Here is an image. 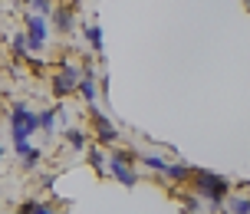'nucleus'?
<instances>
[{
    "label": "nucleus",
    "instance_id": "obj_18",
    "mask_svg": "<svg viewBox=\"0 0 250 214\" xmlns=\"http://www.w3.org/2000/svg\"><path fill=\"white\" fill-rule=\"evenodd\" d=\"M227 211L230 214H250V198H230V204H227Z\"/></svg>",
    "mask_w": 250,
    "mask_h": 214
},
{
    "label": "nucleus",
    "instance_id": "obj_21",
    "mask_svg": "<svg viewBox=\"0 0 250 214\" xmlns=\"http://www.w3.org/2000/svg\"><path fill=\"white\" fill-rule=\"evenodd\" d=\"M0 165H3V145H0Z\"/></svg>",
    "mask_w": 250,
    "mask_h": 214
},
{
    "label": "nucleus",
    "instance_id": "obj_19",
    "mask_svg": "<svg viewBox=\"0 0 250 214\" xmlns=\"http://www.w3.org/2000/svg\"><path fill=\"white\" fill-rule=\"evenodd\" d=\"M37 208H40L37 198H26V201L17 204V211H13V214H37Z\"/></svg>",
    "mask_w": 250,
    "mask_h": 214
},
{
    "label": "nucleus",
    "instance_id": "obj_8",
    "mask_svg": "<svg viewBox=\"0 0 250 214\" xmlns=\"http://www.w3.org/2000/svg\"><path fill=\"white\" fill-rule=\"evenodd\" d=\"M62 135H66V145H69L73 151H79V155H83V151H86L89 145H92V139H89V132H86V128L69 126L66 132H62Z\"/></svg>",
    "mask_w": 250,
    "mask_h": 214
},
{
    "label": "nucleus",
    "instance_id": "obj_6",
    "mask_svg": "<svg viewBox=\"0 0 250 214\" xmlns=\"http://www.w3.org/2000/svg\"><path fill=\"white\" fill-rule=\"evenodd\" d=\"M109 175L119 178L125 188H135V185H138V171H135V165H125V162H119V158H109Z\"/></svg>",
    "mask_w": 250,
    "mask_h": 214
},
{
    "label": "nucleus",
    "instance_id": "obj_15",
    "mask_svg": "<svg viewBox=\"0 0 250 214\" xmlns=\"http://www.w3.org/2000/svg\"><path fill=\"white\" fill-rule=\"evenodd\" d=\"M10 50H13V56H20V60H26V56H30V50H26V33H23V30L10 37Z\"/></svg>",
    "mask_w": 250,
    "mask_h": 214
},
{
    "label": "nucleus",
    "instance_id": "obj_14",
    "mask_svg": "<svg viewBox=\"0 0 250 214\" xmlns=\"http://www.w3.org/2000/svg\"><path fill=\"white\" fill-rule=\"evenodd\" d=\"M138 162L145 168H151V171H158V175H165V168H168V158H162V155H142L138 151Z\"/></svg>",
    "mask_w": 250,
    "mask_h": 214
},
{
    "label": "nucleus",
    "instance_id": "obj_4",
    "mask_svg": "<svg viewBox=\"0 0 250 214\" xmlns=\"http://www.w3.org/2000/svg\"><path fill=\"white\" fill-rule=\"evenodd\" d=\"M79 76H83V66H73V63H62L53 76V96L62 99V96H73L76 89H79Z\"/></svg>",
    "mask_w": 250,
    "mask_h": 214
},
{
    "label": "nucleus",
    "instance_id": "obj_9",
    "mask_svg": "<svg viewBox=\"0 0 250 214\" xmlns=\"http://www.w3.org/2000/svg\"><path fill=\"white\" fill-rule=\"evenodd\" d=\"M191 171H194V168H191V165L188 162H168V168H165V178H168V181H175V185H185L188 178H191Z\"/></svg>",
    "mask_w": 250,
    "mask_h": 214
},
{
    "label": "nucleus",
    "instance_id": "obj_17",
    "mask_svg": "<svg viewBox=\"0 0 250 214\" xmlns=\"http://www.w3.org/2000/svg\"><path fill=\"white\" fill-rule=\"evenodd\" d=\"M23 3H26V7H30L33 13H43V17H50L53 7H56L53 0H23Z\"/></svg>",
    "mask_w": 250,
    "mask_h": 214
},
{
    "label": "nucleus",
    "instance_id": "obj_7",
    "mask_svg": "<svg viewBox=\"0 0 250 214\" xmlns=\"http://www.w3.org/2000/svg\"><path fill=\"white\" fill-rule=\"evenodd\" d=\"M50 20L56 23V33H73V26H76V13L73 7H66V3H56L50 13Z\"/></svg>",
    "mask_w": 250,
    "mask_h": 214
},
{
    "label": "nucleus",
    "instance_id": "obj_20",
    "mask_svg": "<svg viewBox=\"0 0 250 214\" xmlns=\"http://www.w3.org/2000/svg\"><path fill=\"white\" fill-rule=\"evenodd\" d=\"M37 214H56V208H53L50 201H40V208H37Z\"/></svg>",
    "mask_w": 250,
    "mask_h": 214
},
{
    "label": "nucleus",
    "instance_id": "obj_11",
    "mask_svg": "<svg viewBox=\"0 0 250 214\" xmlns=\"http://www.w3.org/2000/svg\"><path fill=\"white\" fill-rule=\"evenodd\" d=\"M86 162H89V168H96V175H109V168H105V155H102V145H89L86 149Z\"/></svg>",
    "mask_w": 250,
    "mask_h": 214
},
{
    "label": "nucleus",
    "instance_id": "obj_12",
    "mask_svg": "<svg viewBox=\"0 0 250 214\" xmlns=\"http://www.w3.org/2000/svg\"><path fill=\"white\" fill-rule=\"evenodd\" d=\"M79 30H83V40H86L89 46L96 53H102V26L99 23H83Z\"/></svg>",
    "mask_w": 250,
    "mask_h": 214
},
{
    "label": "nucleus",
    "instance_id": "obj_10",
    "mask_svg": "<svg viewBox=\"0 0 250 214\" xmlns=\"http://www.w3.org/2000/svg\"><path fill=\"white\" fill-rule=\"evenodd\" d=\"M40 132L43 135H56V115H60V106H53V109H40Z\"/></svg>",
    "mask_w": 250,
    "mask_h": 214
},
{
    "label": "nucleus",
    "instance_id": "obj_2",
    "mask_svg": "<svg viewBox=\"0 0 250 214\" xmlns=\"http://www.w3.org/2000/svg\"><path fill=\"white\" fill-rule=\"evenodd\" d=\"M7 119H10V142L13 145H17V142H30V135L40 132V115H37V109H30L26 102H13Z\"/></svg>",
    "mask_w": 250,
    "mask_h": 214
},
{
    "label": "nucleus",
    "instance_id": "obj_3",
    "mask_svg": "<svg viewBox=\"0 0 250 214\" xmlns=\"http://www.w3.org/2000/svg\"><path fill=\"white\" fill-rule=\"evenodd\" d=\"M23 33H26V50L30 53H43L50 43V17L26 10L23 13Z\"/></svg>",
    "mask_w": 250,
    "mask_h": 214
},
{
    "label": "nucleus",
    "instance_id": "obj_16",
    "mask_svg": "<svg viewBox=\"0 0 250 214\" xmlns=\"http://www.w3.org/2000/svg\"><path fill=\"white\" fill-rule=\"evenodd\" d=\"M201 201H204V198H201L198 191H191V194H185V198H181V204H185L188 214H201Z\"/></svg>",
    "mask_w": 250,
    "mask_h": 214
},
{
    "label": "nucleus",
    "instance_id": "obj_13",
    "mask_svg": "<svg viewBox=\"0 0 250 214\" xmlns=\"http://www.w3.org/2000/svg\"><path fill=\"white\" fill-rule=\"evenodd\" d=\"M40 158H43V149H40V145H30V149L20 155V168H23V171H37Z\"/></svg>",
    "mask_w": 250,
    "mask_h": 214
},
{
    "label": "nucleus",
    "instance_id": "obj_5",
    "mask_svg": "<svg viewBox=\"0 0 250 214\" xmlns=\"http://www.w3.org/2000/svg\"><path fill=\"white\" fill-rule=\"evenodd\" d=\"M89 119H92V128H96V145H115L119 142V128L115 122H109L105 115L99 112V106H89Z\"/></svg>",
    "mask_w": 250,
    "mask_h": 214
},
{
    "label": "nucleus",
    "instance_id": "obj_1",
    "mask_svg": "<svg viewBox=\"0 0 250 214\" xmlns=\"http://www.w3.org/2000/svg\"><path fill=\"white\" fill-rule=\"evenodd\" d=\"M188 185H191V191H198V194H201L208 204H211L214 211H221V208H224V201L230 198V191H234V185H230L224 175L201 171V168H194V171H191Z\"/></svg>",
    "mask_w": 250,
    "mask_h": 214
}]
</instances>
